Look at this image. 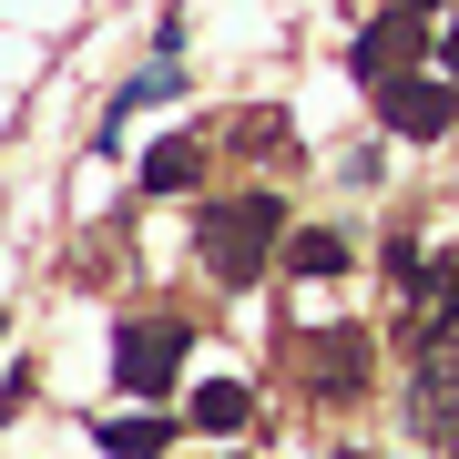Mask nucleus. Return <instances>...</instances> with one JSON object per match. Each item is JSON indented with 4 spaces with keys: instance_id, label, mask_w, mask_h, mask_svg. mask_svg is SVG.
I'll use <instances>...</instances> for the list:
<instances>
[{
    "instance_id": "obj_1",
    "label": "nucleus",
    "mask_w": 459,
    "mask_h": 459,
    "mask_svg": "<svg viewBox=\"0 0 459 459\" xmlns=\"http://www.w3.org/2000/svg\"><path fill=\"white\" fill-rule=\"evenodd\" d=\"M265 246H286V204L276 195H225L204 204V265L225 286H255L265 276Z\"/></svg>"
},
{
    "instance_id": "obj_2",
    "label": "nucleus",
    "mask_w": 459,
    "mask_h": 459,
    "mask_svg": "<svg viewBox=\"0 0 459 459\" xmlns=\"http://www.w3.org/2000/svg\"><path fill=\"white\" fill-rule=\"evenodd\" d=\"M184 347H195V337H184L174 316H153V327H123V337H113V388H123V398H174Z\"/></svg>"
},
{
    "instance_id": "obj_3",
    "label": "nucleus",
    "mask_w": 459,
    "mask_h": 459,
    "mask_svg": "<svg viewBox=\"0 0 459 459\" xmlns=\"http://www.w3.org/2000/svg\"><path fill=\"white\" fill-rule=\"evenodd\" d=\"M419 51H429V31H419V11H409V0H388V11H377L368 31H358V51H347V72H358L368 92H388L398 72L419 62Z\"/></svg>"
},
{
    "instance_id": "obj_4",
    "label": "nucleus",
    "mask_w": 459,
    "mask_h": 459,
    "mask_svg": "<svg viewBox=\"0 0 459 459\" xmlns=\"http://www.w3.org/2000/svg\"><path fill=\"white\" fill-rule=\"evenodd\" d=\"M377 123L398 133V143H439V133L459 123V82L439 72V82H419V72H398L388 92H377Z\"/></svg>"
},
{
    "instance_id": "obj_5",
    "label": "nucleus",
    "mask_w": 459,
    "mask_h": 459,
    "mask_svg": "<svg viewBox=\"0 0 459 459\" xmlns=\"http://www.w3.org/2000/svg\"><path fill=\"white\" fill-rule=\"evenodd\" d=\"M92 439H102V459H164V439H174V419H164V409H153V398H143V409L102 419Z\"/></svg>"
},
{
    "instance_id": "obj_6",
    "label": "nucleus",
    "mask_w": 459,
    "mask_h": 459,
    "mask_svg": "<svg viewBox=\"0 0 459 459\" xmlns=\"http://www.w3.org/2000/svg\"><path fill=\"white\" fill-rule=\"evenodd\" d=\"M246 419H255V388H235V377H204V388H195V429H204V439H235Z\"/></svg>"
},
{
    "instance_id": "obj_7",
    "label": "nucleus",
    "mask_w": 459,
    "mask_h": 459,
    "mask_svg": "<svg viewBox=\"0 0 459 459\" xmlns=\"http://www.w3.org/2000/svg\"><path fill=\"white\" fill-rule=\"evenodd\" d=\"M316 358H327V368H316V388H347V398L368 388V337H358V327H337V337H316Z\"/></svg>"
},
{
    "instance_id": "obj_8",
    "label": "nucleus",
    "mask_w": 459,
    "mask_h": 459,
    "mask_svg": "<svg viewBox=\"0 0 459 459\" xmlns=\"http://www.w3.org/2000/svg\"><path fill=\"white\" fill-rule=\"evenodd\" d=\"M195 174H204V143H153L143 153V195H184Z\"/></svg>"
},
{
    "instance_id": "obj_9",
    "label": "nucleus",
    "mask_w": 459,
    "mask_h": 459,
    "mask_svg": "<svg viewBox=\"0 0 459 459\" xmlns=\"http://www.w3.org/2000/svg\"><path fill=\"white\" fill-rule=\"evenodd\" d=\"M347 265V235H286V276H337Z\"/></svg>"
},
{
    "instance_id": "obj_10",
    "label": "nucleus",
    "mask_w": 459,
    "mask_h": 459,
    "mask_svg": "<svg viewBox=\"0 0 459 459\" xmlns=\"http://www.w3.org/2000/svg\"><path fill=\"white\" fill-rule=\"evenodd\" d=\"M439 72H449V82H459V21H449V31H439Z\"/></svg>"
},
{
    "instance_id": "obj_11",
    "label": "nucleus",
    "mask_w": 459,
    "mask_h": 459,
    "mask_svg": "<svg viewBox=\"0 0 459 459\" xmlns=\"http://www.w3.org/2000/svg\"><path fill=\"white\" fill-rule=\"evenodd\" d=\"M409 11H439V0H409Z\"/></svg>"
}]
</instances>
